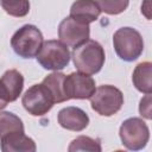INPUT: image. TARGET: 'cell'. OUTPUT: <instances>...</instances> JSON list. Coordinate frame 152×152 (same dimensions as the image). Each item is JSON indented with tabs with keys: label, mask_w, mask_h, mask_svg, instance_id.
Returning <instances> with one entry per match:
<instances>
[{
	"label": "cell",
	"mask_w": 152,
	"mask_h": 152,
	"mask_svg": "<svg viewBox=\"0 0 152 152\" xmlns=\"http://www.w3.org/2000/svg\"><path fill=\"white\" fill-rule=\"evenodd\" d=\"M113 46L116 55L125 62H133L144 51V39L133 27H120L114 32Z\"/></svg>",
	"instance_id": "7a4b0ae2"
},
{
	"label": "cell",
	"mask_w": 152,
	"mask_h": 152,
	"mask_svg": "<svg viewBox=\"0 0 152 152\" xmlns=\"http://www.w3.org/2000/svg\"><path fill=\"white\" fill-rule=\"evenodd\" d=\"M7 103H8V100H7V97H6V94H5V91H4L2 87H1V84H0V110L4 109V108L7 106Z\"/></svg>",
	"instance_id": "44dd1931"
},
{
	"label": "cell",
	"mask_w": 152,
	"mask_h": 152,
	"mask_svg": "<svg viewBox=\"0 0 152 152\" xmlns=\"http://www.w3.org/2000/svg\"><path fill=\"white\" fill-rule=\"evenodd\" d=\"M25 110L33 116H43L55 104V100L48 87L43 83L30 87L21 97Z\"/></svg>",
	"instance_id": "52a82bcc"
},
{
	"label": "cell",
	"mask_w": 152,
	"mask_h": 152,
	"mask_svg": "<svg viewBox=\"0 0 152 152\" xmlns=\"http://www.w3.org/2000/svg\"><path fill=\"white\" fill-rule=\"evenodd\" d=\"M0 84L6 94L8 102H13L21 95L24 88V76L18 70L10 69L1 76Z\"/></svg>",
	"instance_id": "4fadbf2b"
},
{
	"label": "cell",
	"mask_w": 152,
	"mask_h": 152,
	"mask_svg": "<svg viewBox=\"0 0 152 152\" xmlns=\"http://www.w3.org/2000/svg\"><path fill=\"white\" fill-rule=\"evenodd\" d=\"M0 4L5 12L12 17L21 18L27 15L30 12L28 0H0Z\"/></svg>",
	"instance_id": "ac0fdd59"
},
{
	"label": "cell",
	"mask_w": 152,
	"mask_h": 152,
	"mask_svg": "<svg viewBox=\"0 0 152 152\" xmlns=\"http://www.w3.org/2000/svg\"><path fill=\"white\" fill-rule=\"evenodd\" d=\"M57 120L61 127L72 132H81L89 125L88 114L78 107H65L58 112Z\"/></svg>",
	"instance_id": "30bf717a"
},
{
	"label": "cell",
	"mask_w": 152,
	"mask_h": 152,
	"mask_svg": "<svg viewBox=\"0 0 152 152\" xmlns=\"http://www.w3.org/2000/svg\"><path fill=\"white\" fill-rule=\"evenodd\" d=\"M151 76H152L151 62L139 63L133 70V75H132V81L135 89L144 94H151L152 93Z\"/></svg>",
	"instance_id": "5bb4252c"
},
{
	"label": "cell",
	"mask_w": 152,
	"mask_h": 152,
	"mask_svg": "<svg viewBox=\"0 0 152 152\" xmlns=\"http://www.w3.org/2000/svg\"><path fill=\"white\" fill-rule=\"evenodd\" d=\"M102 147H101V142L97 139H93L87 135H80L76 139H74L69 147L68 151L69 152H74V151H91V152H101Z\"/></svg>",
	"instance_id": "e0dca14e"
},
{
	"label": "cell",
	"mask_w": 152,
	"mask_h": 152,
	"mask_svg": "<svg viewBox=\"0 0 152 152\" xmlns=\"http://www.w3.org/2000/svg\"><path fill=\"white\" fill-rule=\"evenodd\" d=\"M36 58L44 69L58 71L68 66L71 56L68 46L63 42L50 39L43 43Z\"/></svg>",
	"instance_id": "5b68a950"
},
{
	"label": "cell",
	"mask_w": 152,
	"mask_h": 152,
	"mask_svg": "<svg viewBox=\"0 0 152 152\" xmlns=\"http://www.w3.org/2000/svg\"><path fill=\"white\" fill-rule=\"evenodd\" d=\"M139 113L142 118H145L147 120H150L152 118V115H151V94H145V96L140 100Z\"/></svg>",
	"instance_id": "ffe728a7"
},
{
	"label": "cell",
	"mask_w": 152,
	"mask_h": 152,
	"mask_svg": "<svg viewBox=\"0 0 152 152\" xmlns=\"http://www.w3.org/2000/svg\"><path fill=\"white\" fill-rule=\"evenodd\" d=\"M64 93L68 100H87L94 94L96 87L94 78L84 72H71L65 75L64 78Z\"/></svg>",
	"instance_id": "ba28073f"
},
{
	"label": "cell",
	"mask_w": 152,
	"mask_h": 152,
	"mask_svg": "<svg viewBox=\"0 0 152 152\" xmlns=\"http://www.w3.org/2000/svg\"><path fill=\"white\" fill-rule=\"evenodd\" d=\"M93 110L102 116H112L116 114L124 104L122 91L110 84H103L95 89L90 96Z\"/></svg>",
	"instance_id": "277c9868"
},
{
	"label": "cell",
	"mask_w": 152,
	"mask_h": 152,
	"mask_svg": "<svg viewBox=\"0 0 152 152\" xmlns=\"http://www.w3.org/2000/svg\"><path fill=\"white\" fill-rule=\"evenodd\" d=\"M64 78H65V75L63 72L55 71V72L48 75L42 82L43 84H45L48 87V89L52 94L55 103H61V102L68 101L65 93H64V86H63Z\"/></svg>",
	"instance_id": "9a60e30c"
},
{
	"label": "cell",
	"mask_w": 152,
	"mask_h": 152,
	"mask_svg": "<svg viewBox=\"0 0 152 152\" xmlns=\"http://www.w3.org/2000/svg\"><path fill=\"white\" fill-rule=\"evenodd\" d=\"M90 27L70 15L64 18L58 25V38L66 46L76 48L89 39Z\"/></svg>",
	"instance_id": "9c48e42d"
},
{
	"label": "cell",
	"mask_w": 152,
	"mask_h": 152,
	"mask_svg": "<svg viewBox=\"0 0 152 152\" xmlns=\"http://www.w3.org/2000/svg\"><path fill=\"white\" fill-rule=\"evenodd\" d=\"M44 43L40 30L31 24L21 26L11 38L13 51L21 58H33L39 52Z\"/></svg>",
	"instance_id": "3957f363"
},
{
	"label": "cell",
	"mask_w": 152,
	"mask_h": 152,
	"mask_svg": "<svg viewBox=\"0 0 152 152\" xmlns=\"http://www.w3.org/2000/svg\"><path fill=\"white\" fill-rule=\"evenodd\" d=\"M101 12L109 15H116L127 10L129 0H97L96 1Z\"/></svg>",
	"instance_id": "d6986e66"
},
{
	"label": "cell",
	"mask_w": 152,
	"mask_h": 152,
	"mask_svg": "<svg viewBox=\"0 0 152 152\" xmlns=\"http://www.w3.org/2000/svg\"><path fill=\"white\" fill-rule=\"evenodd\" d=\"M71 58L78 71L88 75H95L102 69L106 55L99 42L88 39L81 45L74 48Z\"/></svg>",
	"instance_id": "6da1fadb"
},
{
	"label": "cell",
	"mask_w": 152,
	"mask_h": 152,
	"mask_svg": "<svg viewBox=\"0 0 152 152\" xmlns=\"http://www.w3.org/2000/svg\"><path fill=\"white\" fill-rule=\"evenodd\" d=\"M100 14L101 10L95 0H76L70 7V17L88 25L97 20Z\"/></svg>",
	"instance_id": "7c38bea8"
},
{
	"label": "cell",
	"mask_w": 152,
	"mask_h": 152,
	"mask_svg": "<svg viewBox=\"0 0 152 152\" xmlns=\"http://www.w3.org/2000/svg\"><path fill=\"white\" fill-rule=\"evenodd\" d=\"M122 145L131 151L142 150L150 139V129L146 122L140 118L126 119L119 129Z\"/></svg>",
	"instance_id": "8992f818"
},
{
	"label": "cell",
	"mask_w": 152,
	"mask_h": 152,
	"mask_svg": "<svg viewBox=\"0 0 152 152\" xmlns=\"http://www.w3.org/2000/svg\"><path fill=\"white\" fill-rule=\"evenodd\" d=\"M0 148L2 152H34L36 142L24 132H14L0 139Z\"/></svg>",
	"instance_id": "8fae6325"
},
{
	"label": "cell",
	"mask_w": 152,
	"mask_h": 152,
	"mask_svg": "<svg viewBox=\"0 0 152 152\" xmlns=\"http://www.w3.org/2000/svg\"><path fill=\"white\" fill-rule=\"evenodd\" d=\"M24 124L12 112H0V139L14 132H24Z\"/></svg>",
	"instance_id": "2e32d148"
}]
</instances>
